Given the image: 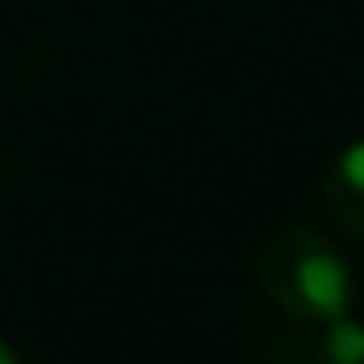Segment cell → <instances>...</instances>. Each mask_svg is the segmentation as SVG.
<instances>
[{
	"mask_svg": "<svg viewBox=\"0 0 364 364\" xmlns=\"http://www.w3.org/2000/svg\"><path fill=\"white\" fill-rule=\"evenodd\" d=\"M267 364H364V323L341 314L328 323H291L263 341Z\"/></svg>",
	"mask_w": 364,
	"mask_h": 364,
	"instance_id": "obj_2",
	"label": "cell"
},
{
	"mask_svg": "<svg viewBox=\"0 0 364 364\" xmlns=\"http://www.w3.org/2000/svg\"><path fill=\"white\" fill-rule=\"evenodd\" d=\"M0 364H23V360H18V350H14V346H9V341H5V337H0Z\"/></svg>",
	"mask_w": 364,
	"mask_h": 364,
	"instance_id": "obj_4",
	"label": "cell"
},
{
	"mask_svg": "<svg viewBox=\"0 0 364 364\" xmlns=\"http://www.w3.org/2000/svg\"><path fill=\"white\" fill-rule=\"evenodd\" d=\"M254 277L291 323H328L355 309V277L341 249L309 226H282L254 254Z\"/></svg>",
	"mask_w": 364,
	"mask_h": 364,
	"instance_id": "obj_1",
	"label": "cell"
},
{
	"mask_svg": "<svg viewBox=\"0 0 364 364\" xmlns=\"http://www.w3.org/2000/svg\"><path fill=\"white\" fill-rule=\"evenodd\" d=\"M323 203L328 217L364 245V139H355L350 148H341L332 157V166L323 171Z\"/></svg>",
	"mask_w": 364,
	"mask_h": 364,
	"instance_id": "obj_3",
	"label": "cell"
}]
</instances>
